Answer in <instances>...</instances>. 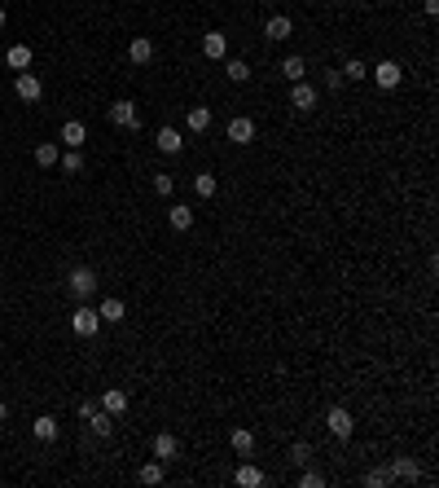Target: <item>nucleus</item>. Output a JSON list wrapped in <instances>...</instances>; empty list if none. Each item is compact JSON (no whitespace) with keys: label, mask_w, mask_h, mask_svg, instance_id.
<instances>
[{"label":"nucleus","mask_w":439,"mask_h":488,"mask_svg":"<svg viewBox=\"0 0 439 488\" xmlns=\"http://www.w3.org/2000/svg\"><path fill=\"white\" fill-rule=\"evenodd\" d=\"M66 291L75 295V300H92V295H97V273H92L88 264H75L66 273Z\"/></svg>","instance_id":"1"},{"label":"nucleus","mask_w":439,"mask_h":488,"mask_svg":"<svg viewBox=\"0 0 439 488\" xmlns=\"http://www.w3.org/2000/svg\"><path fill=\"white\" fill-rule=\"evenodd\" d=\"M97 326H101L97 308H92L88 300H79V308H75V313H70V330H75L79 339H92V335H97Z\"/></svg>","instance_id":"2"},{"label":"nucleus","mask_w":439,"mask_h":488,"mask_svg":"<svg viewBox=\"0 0 439 488\" xmlns=\"http://www.w3.org/2000/svg\"><path fill=\"white\" fill-rule=\"evenodd\" d=\"M325 427H329V436L334 440H351V431H356V418L347 409H343V404H334V409L325 413Z\"/></svg>","instance_id":"3"},{"label":"nucleus","mask_w":439,"mask_h":488,"mask_svg":"<svg viewBox=\"0 0 439 488\" xmlns=\"http://www.w3.org/2000/svg\"><path fill=\"white\" fill-rule=\"evenodd\" d=\"M110 124L114 128H127V133H136L141 128V110L132 101H110Z\"/></svg>","instance_id":"4"},{"label":"nucleus","mask_w":439,"mask_h":488,"mask_svg":"<svg viewBox=\"0 0 439 488\" xmlns=\"http://www.w3.org/2000/svg\"><path fill=\"white\" fill-rule=\"evenodd\" d=\"M14 92H18V97L27 101V106H35V101L44 97V84L31 75V70H18V79H14Z\"/></svg>","instance_id":"5"},{"label":"nucleus","mask_w":439,"mask_h":488,"mask_svg":"<svg viewBox=\"0 0 439 488\" xmlns=\"http://www.w3.org/2000/svg\"><path fill=\"white\" fill-rule=\"evenodd\" d=\"M224 137H229L233 146H251V141H255V119H246V115L229 119V128H224Z\"/></svg>","instance_id":"6"},{"label":"nucleus","mask_w":439,"mask_h":488,"mask_svg":"<svg viewBox=\"0 0 439 488\" xmlns=\"http://www.w3.org/2000/svg\"><path fill=\"white\" fill-rule=\"evenodd\" d=\"M369 75L378 79V88H400V79H405V70H400V62H391V57H382Z\"/></svg>","instance_id":"7"},{"label":"nucleus","mask_w":439,"mask_h":488,"mask_svg":"<svg viewBox=\"0 0 439 488\" xmlns=\"http://www.w3.org/2000/svg\"><path fill=\"white\" fill-rule=\"evenodd\" d=\"M127 62H132V66H150L154 62V40H150V35H132V44H127Z\"/></svg>","instance_id":"8"},{"label":"nucleus","mask_w":439,"mask_h":488,"mask_svg":"<svg viewBox=\"0 0 439 488\" xmlns=\"http://www.w3.org/2000/svg\"><path fill=\"white\" fill-rule=\"evenodd\" d=\"M57 141H62V150H79V146L88 141V128L79 124V119H66V124H62V137H57Z\"/></svg>","instance_id":"9"},{"label":"nucleus","mask_w":439,"mask_h":488,"mask_svg":"<svg viewBox=\"0 0 439 488\" xmlns=\"http://www.w3.org/2000/svg\"><path fill=\"white\" fill-rule=\"evenodd\" d=\"M290 106L294 110H316V88L307 84V79H299V84L290 88Z\"/></svg>","instance_id":"10"},{"label":"nucleus","mask_w":439,"mask_h":488,"mask_svg":"<svg viewBox=\"0 0 439 488\" xmlns=\"http://www.w3.org/2000/svg\"><path fill=\"white\" fill-rule=\"evenodd\" d=\"M154 458H159L163 462V467H167V462L176 458V453H181V445H176V436H167V431H159V436H154Z\"/></svg>","instance_id":"11"},{"label":"nucleus","mask_w":439,"mask_h":488,"mask_svg":"<svg viewBox=\"0 0 439 488\" xmlns=\"http://www.w3.org/2000/svg\"><path fill=\"white\" fill-rule=\"evenodd\" d=\"M167 224L176 233H185L189 224H194V207H189V202H172V207H167Z\"/></svg>","instance_id":"12"},{"label":"nucleus","mask_w":439,"mask_h":488,"mask_svg":"<svg viewBox=\"0 0 439 488\" xmlns=\"http://www.w3.org/2000/svg\"><path fill=\"white\" fill-rule=\"evenodd\" d=\"M229 445H233L237 458H251V453H255V436L246 431V427H233V431H229Z\"/></svg>","instance_id":"13"},{"label":"nucleus","mask_w":439,"mask_h":488,"mask_svg":"<svg viewBox=\"0 0 439 488\" xmlns=\"http://www.w3.org/2000/svg\"><path fill=\"white\" fill-rule=\"evenodd\" d=\"M290 31H294V22H290L286 14H272V18L264 22V35H268V40H290Z\"/></svg>","instance_id":"14"},{"label":"nucleus","mask_w":439,"mask_h":488,"mask_svg":"<svg viewBox=\"0 0 439 488\" xmlns=\"http://www.w3.org/2000/svg\"><path fill=\"white\" fill-rule=\"evenodd\" d=\"M154 146H159L163 154H181V150H185V137L176 133V128H159V137H154Z\"/></svg>","instance_id":"15"},{"label":"nucleus","mask_w":439,"mask_h":488,"mask_svg":"<svg viewBox=\"0 0 439 488\" xmlns=\"http://www.w3.org/2000/svg\"><path fill=\"white\" fill-rule=\"evenodd\" d=\"M57 159H62V146H57V141H40V146H35V168H57Z\"/></svg>","instance_id":"16"},{"label":"nucleus","mask_w":439,"mask_h":488,"mask_svg":"<svg viewBox=\"0 0 439 488\" xmlns=\"http://www.w3.org/2000/svg\"><path fill=\"white\" fill-rule=\"evenodd\" d=\"M224 53H229V40H224L220 31H207V35H203V57H211V62H220Z\"/></svg>","instance_id":"17"},{"label":"nucleus","mask_w":439,"mask_h":488,"mask_svg":"<svg viewBox=\"0 0 439 488\" xmlns=\"http://www.w3.org/2000/svg\"><path fill=\"white\" fill-rule=\"evenodd\" d=\"M101 409L119 418V413L127 409V391H123V387H110V391H101Z\"/></svg>","instance_id":"18"},{"label":"nucleus","mask_w":439,"mask_h":488,"mask_svg":"<svg viewBox=\"0 0 439 488\" xmlns=\"http://www.w3.org/2000/svg\"><path fill=\"white\" fill-rule=\"evenodd\" d=\"M5 62H9V70H31V44H9Z\"/></svg>","instance_id":"19"},{"label":"nucleus","mask_w":439,"mask_h":488,"mask_svg":"<svg viewBox=\"0 0 439 488\" xmlns=\"http://www.w3.org/2000/svg\"><path fill=\"white\" fill-rule=\"evenodd\" d=\"M84 422L97 431V440H110V436H114V413H105V409H97V413H92V418H84Z\"/></svg>","instance_id":"20"},{"label":"nucleus","mask_w":439,"mask_h":488,"mask_svg":"<svg viewBox=\"0 0 439 488\" xmlns=\"http://www.w3.org/2000/svg\"><path fill=\"white\" fill-rule=\"evenodd\" d=\"M237 484H242V488H259V484H264V471H259L255 462H237Z\"/></svg>","instance_id":"21"},{"label":"nucleus","mask_w":439,"mask_h":488,"mask_svg":"<svg viewBox=\"0 0 439 488\" xmlns=\"http://www.w3.org/2000/svg\"><path fill=\"white\" fill-rule=\"evenodd\" d=\"M281 75H286L290 84H299V79H307V62H303L299 53H290L286 62H281Z\"/></svg>","instance_id":"22"},{"label":"nucleus","mask_w":439,"mask_h":488,"mask_svg":"<svg viewBox=\"0 0 439 488\" xmlns=\"http://www.w3.org/2000/svg\"><path fill=\"white\" fill-rule=\"evenodd\" d=\"M31 431H35V440L49 445V440H57V418H53V413H40V418L31 422Z\"/></svg>","instance_id":"23"},{"label":"nucleus","mask_w":439,"mask_h":488,"mask_svg":"<svg viewBox=\"0 0 439 488\" xmlns=\"http://www.w3.org/2000/svg\"><path fill=\"white\" fill-rule=\"evenodd\" d=\"M185 124H189V133H207V128H211V110H207V106H189Z\"/></svg>","instance_id":"24"},{"label":"nucleus","mask_w":439,"mask_h":488,"mask_svg":"<svg viewBox=\"0 0 439 488\" xmlns=\"http://www.w3.org/2000/svg\"><path fill=\"white\" fill-rule=\"evenodd\" d=\"M387 471H391V480H418V475H422V471H418V462H413V458H396V462H391Z\"/></svg>","instance_id":"25"},{"label":"nucleus","mask_w":439,"mask_h":488,"mask_svg":"<svg viewBox=\"0 0 439 488\" xmlns=\"http://www.w3.org/2000/svg\"><path fill=\"white\" fill-rule=\"evenodd\" d=\"M97 317L105 326H114V321H123V300H101L97 304Z\"/></svg>","instance_id":"26"},{"label":"nucleus","mask_w":439,"mask_h":488,"mask_svg":"<svg viewBox=\"0 0 439 488\" xmlns=\"http://www.w3.org/2000/svg\"><path fill=\"white\" fill-rule=\"evenodd\" d=\"M216 189H220V181H216L211 172H198V176H194V194H198V198H216Z\"/></svg>","instance_id":"27"},{"label":"nucleus","mask_w":439,"mask_h":488,"mask_svg":"<svg viewBox=\"0 0 439 488\" xmlns=\"http://www.w3.org/2000/svg\"><path fill=\"white\" fill-rule=\"evenodd\" d=\"M224 75H229L233 84H246V79H251V66H246L242 57H229V62H224Z\"/></svg>","instance_id":"28"},{"label":"nucleus","mask_w":439,"mask_h":488,"mask_svg":"<svg viewBox=\"0 0 439 488\" xmlns=\"http://www.w3.org/2000/svg\"><path fill=\"white\" fill-rule=\"evenodd\" d=\"M57 163H62L66 176H79V172H84V154H79V150H62V159H57Z\"/></svg>","instance_id":"29"},{"label":"nucleus","mask_w":439,"mask_h":488,"mask_svg":"<svg viewBox=\"0 0 439 488\" xmlns=\"http://www.w3.org/2000/svg\"><path fill=\"white\" fill-rule=\"evenodd\" d=\"M343 79H369V66H365L360 57H347V62H343Z\"/></svg>","instance_id":"30"},{"label":"nucleus","mask_w":439,"mask_h":488,"mask_svg":"<svg viewBox=\"0 0 439 488\" xmlns=\"http://www.w3.org/2000/svg\"><path fill=\"white\" fill-rule=\"evenodd\" d=\"M141 484H163V462H159V458L141 467Z\"/></svg>","instance_id":"31"},{"label":"nucleus","mask_w":439,"mask_h":488,"mask_svg":"<svg viewBox=\"0 0 439 488\" xmlns=\"http://www.w3.org/2000/svg\"><path fill=\"white\" fill-rule=\"evenodd\" d=\"M290 462H294V467H307V462H312V445H303V440H299V445L290 449Z\"/></svg>","instance_id":"32"},{"label":"nucleus","mask_w":439,"mask_h":488,"mask_svg":"<svg viewBox=\"0 0 439 488\" xmlns=\"http://www.w3.org/2000/svg\"><path fill=\"white\" fill-rule=\"evenodd\" d=\"M321 484H325V475H321V471L303 467V475H299V488H321Z\"/></svg>","instance_id":"33"},{"label":"nucleus","mask_w":439,"mask_h":488,"mask_svg":"<svg viewBox=\"0 0 439 488\" xmlns=\"http://www.w3.org/2000/svg\"><path fill=\"white\" fill-rule=\"evenodd\" d=\"M154 189H159L163 198H172V189H176V176H167V172H159V176H154Z\"/></svg>","instance_id":"34"},{"label":"nucleus","mask_w":439,"mask_h":488,"mask_svg":"<svg viewBox=\"0 0 439 488\" xmlns=\"http://www.w3.org/2000/svg\"><path fill=\"white\" fill-rule=\"evenodd\" d=\"M365 484H369V488H382V484H391V471H387V467H378V471L365 475Z\"/></svg>","instance_id":"35"},{"label":"nucleus","mask_w":439,"mask_h":488,"mask_svg":"<svg viewBox=\"0 0 439 488\" xmlns=\"http://www.w3.org/2000/svg\"><path fill=\"white\" fill-rule=\"evenodd\" d=\"M325 88H329V92L343 88V70H325Z\"/></svg>","instance_id":"36"},{"label":"nucleus","mask_w":439,"mask_h":488,"mask_svg":"<svg viewBox=\"0 0 439 488\" xmlns=\"http://www.w3.org/2000/svg\"><path fill=\"white\" fill-rule=\"evenodd\" d=\"M426 14H431V18L439 14V0H426Z\"/></svg>","instance_id":"37"},{"label":"nucleus","mask_w":439,"mask_h":488,"mask_svg":"<svg viewBox=\"0 0 439 488\" xmlns=\"http://www.w3.org/2000/svg\"><path fill=\"white\" fill-rule=\"evenodd\" d=\"M5 413H9V409H5V400H0V422H5Z\"/></svg>","instance_id":"38"},{"label":"nucleus","mask_w":439,"mask_h":488,"mask_svg":"<svg viewBox=\"0 0 439 488\" xmlns=\"http://www.w3.org/2000/svg\"><path fill=\"white\" fill-rule=\"evenodd\" d=\"M5 18H9V14H5V9H0V27H5Z\"/></svg>","instance_id":"39"}]
</instances>
